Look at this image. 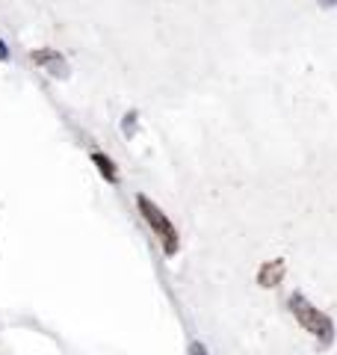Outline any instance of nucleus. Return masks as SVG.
I'll return each mask as SVG.
<instances>
[{
    "instance_id": "obj_1",
    "label": "nucleus",
    "mask_w": 337,
    "mask_h": 355,
    "mask_svg": "<svg viewBox=\"0 0 337 355\" xmlns=\"http://www.w3.org/2000/svg\"><path fill=\"white\" fill-rule=\"evenodd\" d=\"M287 308H290V314L296 317V323L308 331V335L317 340V347L320 349H329L331 343H334V320L325 314V311H320L313 302H308L302 293H293L287 299Z\"/></svg>"
},
{
    "instance_id": "obj_2",
    "label": "nucleus",
    "mask_w": 337,
    "mask_h": 355,
    "mask_svg": "<svg viewBox=\"0 0 337 355\" xmlns=\"http://www.w3.org/2000/svg\"><path fill=\"white\" fill-rule=\"evenodd\" d=\"M137 207H139L142 219L148 222V228L154 231V237H157V243H160L163 254H166V258H175L178 249H181V237H178L175 222L163 214V207H160V205H154L151 198H148V196H142V193L137 196Z\"/></svg>"
},
{
    "instance_id": "obj_3",
    "label": "nucleus",
    "mask_w": 337,
    "mask_h": 355,
    "mask_svg": "<svg viewBox=\"0 0 337 355\" xmlns=\"http://www.w3.org/2000/svg\"><path fill=\"white\" fill-rule=\"evenodd\" d=\"M30 60L36 62V65H42V69L48 71L51 77H69V62H65V57H62L60 51L42 48V51H33Z\"/></svg>"
},
{
    "instance_id": "obj_4",
    "label": "nucleus",
    "mask_w": 337,
    "mask_h": 355,
    "mask_svg": "<svg viewBox=\"0 0 337 355\" xmlns=\"http://www.w3.org/2000/svg\"><path fill=\"white\" fill-rule=\"evenodd\" d=\"M284 275H287V261L284 258L263 261L261 270H257V287H263V291H275V287L284 282Z\"/></svg>"
},
{
    "instance_id": "obj_5",
    "label": "nucleus",
    "mask_w": 337,
    "mask_h": 355,
    "mask_svg": "<svg viewBox=\"0 0 337 355\" xmlns=\"http://www.w3.org/2000/svg\"><path fill=\"white\" fill-rule=\"evenodd\" d=\"M92 163L98 166V172H101V178H104L107 184H119V169H116V163H112L104 151H92Z\"/></svg>"
},
{
    "instance_id": "obj_6",
    "label": "nucleus",
    "mask_w": 337,
    "mask_h": 355,
    "mask_svg": "<svg viewBox=\"0 0 337 355\" xmlns=\"http://www.w3.org/2000/svg\"><path fill=\"white\" fill-rule=\"evenodd\" d=\"M121 130H125V137H133V133H137V113H130L125 116V125H121Z\"/></svg>"
},
{
    "instance_id": "obj_7",
    "label": "nucleus",
    "mask_w": 337,
    "mask_h": 355,
    "mask_svg": "<svg viewBox=\"0 0 337 355\" xmlns=\"http://www.w3.org/2000/svg\"><path fill=\"white\" fill-rule=\"evenodd\" d=\"M189 355H207V347L201 340H193L189 343Z\"/></svg>"
},
{
    "instance_id": "obj_8",
    "label": "nucleus",
    "mask_w": 337,
    "mask_h": 355,
    "mask_svg": "<svg viewBox=\"0 0 337 355\" xmlns=\"http://www.w3.org/2000/svg\"><path fill=\"white\" fill-rule=\"evenodd\" d=\"M0 60H9V48H6L3 39H0Z\"/></svg>"
},
{
    "instance_id": "obj_9",
    "label": "nucleus",
    "mask_w": 337,
    "mask_h": 355,
    "mask_svg": "<svg viewBox=\"0 0 337 355\" xmlns=\"http://www.w3.org/2000/svg\"><path fill=\"white\" fill-rule=\"evenodd\" d=\"M322 6H337V0H322Z\"/></svg>"
}]
</instances>
